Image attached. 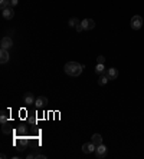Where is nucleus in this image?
Returning a JSON list of instances; mask_svg holds the SVG:
<instances>
[{
    "instance_id": "f257e3e1",
    "label": "nucleus",
    "mask_w": 144,
    "mask_h": 159,
    "mask_svg": "<svg viewBox=\"0 0 144 159\" xmlns=\"http://www.w3.org/2000/svg\"><path fill=\"white\" fill-rule=\"evenodd\" d=\"M84 65L78 62H68L65 65V73L69 75V76H79L84 70Z\"/></svg>"
},
{
    "instance_id": "0eeeda50",
    "label": "nucleus",
    "mask_w": 144,
    "mask_h": 159,
    "mask_svg": "<svg viewBox=\"0 0 144 159\" xmlns=\"http://www.w3.org/2000/svg\"><path fill=\"white\" fill-rule=\"evenodd\" d=\"M23 100H25V103L27 105V106H31V105H35V102H36V99H35L33 93L27 92L25 93V96H23Z\"/></svg>"
},
{
    "instance_id": "9d476101",
    "label": "nucleus",
    "mask_w": 144,
    "mask_h": 159,
    "mask_svg": "<svg viewBox=\"0 0 144 159\" xmlns=\"http://www.w3.org/2000/svg\"><path fill=\"white\" fill-rule=\"evenodd\" d=\"M48 105V98H45V96H39L38 99H36V102H35V106L36 107H43V106H46Z\"/></svg>"
},
{
    "instance_id": "7ed1b4c3",
    "label": "nucleus",
    "mask_w": 144,
    "mask_h": 159,
    "mask_svg": "<svg viewBox=\"0 0 144 159\" xmlns=\"http://www.w3.org/2000/svg\"><path fill=\"white\" fill-rule=\"evenodd\" d=\"M95 156L98 159H101V158H105L107 156V146L105 145H98L97 146V149H95Z\"/></svg>"
},
{
    "instance_id": "aec40b11",
    "label": "nucleus",
    "mask_w": 144,
    "mask_h": 159,
    "mask_svg": "<svg viewBox=\"0 0 144 159\" xmlns=\"http://www.w3.org/2000/svg\"><path fill=\"white\" fill-rule=\"evenodd\" d=\"M9 2H10V6H12V7L17 6V3H19V0H9Z\"/></svg>"
},
{
    "instance_id": "9b49d317",
    "label": "nucleus",
    "mask_w": 144,
    "mask_h": 159,
    "mask_svg": "<svg viewBox=\"0 0 144 159\" xmlns=\"http://www.w3.org/2000/svg\"><path fill=\"white\" fill-rule=\"evenodd\" d=\"M107 75H108V78H110V80H114V79L118 78V70L115 69V67H110L108 70L105 72Z\"/></svg>"
},
{
    "instance_id": "a211bd4d",
    "label": "nucleus",
    "mask_w": 144,
    "mask_h": 159,
    "mask_svg": "<svg viewBox=\"0 0 144 159\" xmlns=\"http://www.w3.org/2000/svg\"><path fill=\"white\" fill-rule=\"evenodd\" d=\"M78 23H81V22H78V19H75V17L69 19V26H71V27H75Z\"/></svg>"
},
{
    "instance_id": "39448f33",
    "label": "nucleus",
    "mask_w": 144,
    "mask_h": 159,
    "mask_svg": "<svg viewBox=\"0 0 144 159\" xmlns=\"http://www.w3.org/2000/svg\"><path fill=\"white\" fill-rule=\"evenodd\" d=\"M81 25H82L84 30H91L95 27V22L92 19H84L82 22H81Z\"/></svg>"
},
{
    "instance_id": "f3484780",
    "label": "nucleus",
    "mask_w": 144,
    "mask_h": 159,
    "mask_svg": "<svg viewBox=\"0 0 144 159\" xmlns=\"http://www.w3.org/2000/svg\"><path fill=\"white\" fill-rule=\"evenodd\" d=\"M2 130H3V133H10L12 132V129L9 128V122H6V123H2Z\"/></svg>"
},
{
    "instance_id": "412c9836",
    "label": "nucleus",
    "mask_w": 144,
    "mask_h": 159,
    "mask_svg": "<svg viewBox=\"0 0 144 159\" xmlns=\"http://www.w3.org/2000/svg\"><path fill=\"white\" fill-rule=\"evenodd\" d=\"M75 29H76V32H82L84 27H82V25H81V23H78V25L75 26Z\"/></svg>"
},
{
    "instance_id": "f8f14e48",
    "label": "nucleus",
    "mask_w": 144,
    "mask_h": 159,
    "mask_svg": "<svg viewBox=\"0 0 144 159\" xmlns=\"http://www.w3.org/2000/svg\"><path fill=\"white\" fill-rule=\"evenodd\" d=\"M91 142L95 145V146H98V145L103 143V136H101L99 133H94L92 138H91Z\"/></svg>"
},
{
    "instance_id": "423d86ee",
    "label": "nucleus",
    "mask_w": 144,
    "mask_h": 159,
    "mask_svg": "<svg viewBox=\"0 0 144 159\" xmlns=\"http://www.w3.org/2000/svg\"><path fill=\"white\" fill-rule=\"evenodd\" d=\"M2 15H3V17L6 19V20H10V19H13V16H15V10H13L12 6H9L7 9L2 10Z\"/></svg>"
},
{
    "instance_id": "6ab92c4d",
    "label": "nucleus",
    "mask_w": 144,
    "mask_h": 159,
    "mask_svg": "<svg viewBox=\"0 0 144 159\" xmlns=\"http://www.w3.org/2000/svg\"><path fill=\"white\" fill-rule=\"evenodd\" d=\"M97 63L104 65V63H105V57H104V56H98V57H97Z\"/></svg>"
},
{
    "instance_id": "4468645a",
    "label": "nucleus",
    "mask_w": 144,
    "mask_h": 159,
    "mask_svg": "<svg viewBox=\"0 0 144 159\" xmlns=\"http://www.w3.org/2000/svg\"><path fill=\"white\" fill-rule=\"evenodd\" d=\"M95 73H97V75L105 73V67H104V65H101V63H97V67H95Z\"/></svg>"
},
{
    "instance_id": "1a4fd4ad",
    "label": "nucleus",
    "mask_w": 144,
    "mask_h": 159,
    "mask_svg": "<svg viewBox=\"0 0 144 159\" xmlns=\"http://www.w3.org/2000/svg\"><path fill=\"white\" fill-rule=\"evenodd\" d=\"M9 50L7 49H0V63H7L9 62Z\"/></svg>"
},
{
    "instance_id": "f03ea898",
    "label": "nucleus",
    "mask_w": 144,
    "mask_h": 159,
    "mask_svg": "<svg viewBox=\"0 0 144 159\" xmlns=\"http://www.w3.org/2000/svg\"><path fill=\"white\" fill-rule=\"evenodd\" d=\"M141 26H143V17L138 15L133 16V17H131V27H133L134 30H138V29H141Z\"/></svg>"
},
{
    "instance_id": "dca6fc26",
    "label": "nucleus",
    "mask_w": 144,
    "mask_h": 159,
    "mask_svg": "<svg viewBox=\"0 0 144 159\" xmlns=\"http://www.w3.org/2000/svg\"><path fill=\"white\" fill-rule=\"evenodd\" d=\"M9 6H10V2H9V0H0V9H2V10L7 9Z\"/></svg>"
},
{
    "instance_id": "2eb2a0df",
    "label": "nucleus",
    "mask_w": 144,
    "mask_h": 159,
    "mask_svg": "<svg viewBox=\"0 0 144 159\" xmlns=\"http://www.w3.org/2000/svg\"><path fill=\"white\" fill-rule=\"evenodd\" d=\"M7 120H9L7 112H6V111H2V116H0V122H2V123H6Z\"/></svg>"
},
{
    "instance_id": "6e6552de",
    "label": "nucleus",
    "mask_w": 144,
    "mask_h": 159,
    "mask_svg": "<svg viewBox=\"0 0 144 159\" xmlns=\"http://www.w3.org/2000/svg\"><path fill=\"white\" fill-rule=\"evenodd\" d=\"M95 149H97V146H95L92 142L82 145V152L84 153H92V152H95Z\"/></svg>"
},
{
    "instance_id": "ddd939ff",
    "label": "nucleus",
    "mask_w": 144,
    "mask_h": 159,
    "mask_svg": "<svg viewBox=\"0 0 144 159\" xmlns=\"http://www.w3.org/2000/svg\"><path fill=\"white\" fill-rule=\"evenodd\" d=\"M108 80H110V78H108V75H107V73L99 75V79H98V85H107V83H108Z\"/></svg>"
},
{
    "instance_id": "20e7f679",
    "label": "nucleus",
    "mask_w": 144,
    "mask_h": 159,
    "mask_svg": "<svg viewBox=\"0 0 144 159\" xmlns=\"http://www.w3.org/2000/svg\"><path fill=\"white\" fill-rule=\"evenodd\" d=\"M12 46H13V40H12L9 36H4L3 39H2V42H0V49H10Z\"/></svg>"
}]
</instances>
